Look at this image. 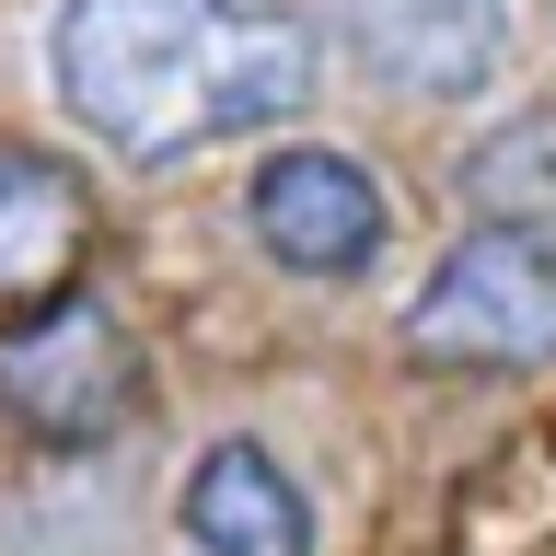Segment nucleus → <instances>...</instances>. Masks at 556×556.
Instances as JSON below:
<instances>
[{
	"label": "nucleus",
	"mask_w": 556,
	"mask_h": 556,
	"mask_svg": "<svg viewBox=\"0 0 556 556\" xmlns=\"http://www.w3.org/2000/svg\"><path fill=\"white\" fill-rule=\"evenodd\" d=\"M464 198L498 208V220H556V116H510L498 139H476Z\"/></svg>",
	"instance_id": "obj_8"
},
{
	"label": "nucleus",
	"mask_w": 556,
	"mask_h": 556,
	"mask_svg": "<svg viewBox=\"0 0 556 556\" xmlns=\"http://www.w3.org/2000/svg\"><path fill=\"white\" fill-rule=\"evenodd\" d=\"M174 521L198 556H325V521H313V486L278 464L267 441H208L174 486Z\"/></svg>",
	"instance_id": "obj_6"
},
{
	"label": "nucleus",
	"mask_w": 556,
	"mask_h": 556,
	"mask_svg": "<svg viewBox=\"0 0 556 556\" xmlns=\"http://www.w3.org/2000/svg\"><path fill=\"white\" fill-rule=\"evenodd\" d=\"M243 243H255L278 278L348 290V278L382 267L394 198H382V174L359 163V151H337V139H278L267 163L243 174Z\"/></svg>",
	"instance_id": "obj_3"
},
{
	"label": "nucleus",
	"mask_w": 556,
	"mask_h": 556,
	"mask_svg": "<svg viewBox=\"0 0 556 556\" xmlns=\"http://www.w3.org/2000/svg\"><path fill=\"white\" fill-rule=\"evenodd\" d=\"M81 255V186L47 151H0V290H59Z\"/></svg>",
	"instance_id": "obj_7"
},
{
	"label": "nucleus",
	"mask_w": 556,
	"mask_h": 556,
	"mask_svg": "<svg viewBox=\"0 0 556 556\" xmlns=\"http://www.w3.org/2000/svg\"><path fill=\"white\" fill-rule=\"evenodd\" d=\"M348 47L382 93L464 104L510 59V0H348Z\"/></svg>",
	"instance_id": "obj_5"
},
{
	"label": "nucleus",
	"mask_w": 556,
	"mask_h": 556,
	"mask_svg": "<svg viewBox=\"0 0 556 556\" xmlns=\"http://www.w3.org/2000/svg\"><path fill=\"white\" fill-rule=\"evenodd\" d=\"M47 93L116 163H198L302 116L325 35L290 0H47Z\"/></svg>",
	"instance_id": "obj_1"
},
{
	"label": "nucleus",
	"mask_w": 556,
	"mask_h": 556,
	"mask_svg": "<svg viewBox=\"0 0 556 556\" xmlns=\"http://www.w3.org/2000/svg\"><path fill=\"white\" fill-rule=\"evenodd\" d=\"M0 417H12L24 441H47V452L116 441V429L139 417V348H128V325H116L104 302H81V290H59L35 325L0 337Z\"/></svg>",
	"instance_id": "obj_4"
},
{
	"label": "nucleus",
	"mask_w": 556,
	"mask_h": 556,
	"mask_svg": "<svg viewBox=\"0 0 556 556\" xmlns=\"http://www.w3.org/2000/svg\"><path fill=\"white\" fill-rule=\"evenodd\" d=\"M429 371H545L556 359V220H476L406 302Z\"/></svg>",
	"instance_id": "obj_2"
}]
</instances>
